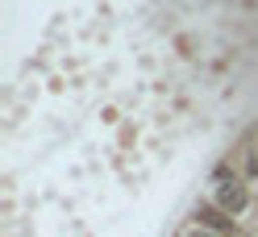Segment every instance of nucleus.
I'll return each instance as SVG.
<instances>
[{
  "mask_svg": "<svg viewBox=\"0 0 258 237\" xmlns=\"http://www.w3.org/2000/svg\"><path fill=\"white\" fill-rule=\"evenodd\" d=\"M213 204H217L221 212H229V216H241V212L250 208V192H246V183H241L237 175H225V171H217Z\"/></svg>",
  "mask_w": 258,
  "mask_h": 237,
  "instance_id": "f257e3e1",
  "label": "nucleus"
},
{
  "mask_svg": "<svg viewBox=\"0 0 258 237\" xmlns=\"http://www.w3.org/2000/svg\"><path fill=\"white\" fill-rule=\"evenodd\" d=\"M225 216H229V212H221L217 204H200V208H196V225L221 233V229H229V220H225Z\"/></svg>",
  "mask_w": 258,
  "mask_h": 237,
  "instance_id": "f03ea898",
  "label": "nucleus"
},
{
  "mask_svg": "<svg viewBox=\"0 0 258 237\" xmlns=\"http://www.w3.org/2000/svg\"><path fill=\"white\" fill-rule=\"evenodd\" d=\"M183 237H221V233H213V229H204V225H196V229H187Z\"/></svg>",
  "mask_w": 258,
  "mask_h": 237,
  "instance_id": "7ed1b4c3",
  "label": "nucleus"
},
{
  "mask_svg": "<svg viewBox=\"0 0 258 237\" xmlns=\"http://www.w3.org/2000/svg\"><path fill=\"white\" fill-rule=\"evenodd\" d=\"M246 175H258V154H250V158H246Z\"/></svg>",
  "mask_w": 258,
  "mask_h": 237,
  "instance_id": "20e7f679",
  "label": "nucleus"
},
{
  "mask_svg": "<svg viewBox=\"0 0 258 237\" xmlns=\"http://www.w3.org/2000/svg\"><path fill=\"white\" fill-rule=\"evenodd\" d=\"M237 237H250V233H237Z\"/></svg>",
  "mask_w": 258,
  "mask_h": 237,
  "instance_id": "39448f33",
  "label": "nucleus"
},
{
  "mask_svg": "<svg viewBox=\"0 0 258 237\" xmlns=\"http://www.w3.org/2000/svg\"><path fill=\"white\" fill-rule=\"evenodd\" d=\"M254 154H258V150H254Z\"/></svg>",
  "mask_w": 258,
  "mask_h": 237,
  "instance_id": "423d86ee",
  "label": "nucleus"
}]
</instances>
